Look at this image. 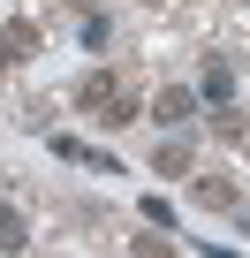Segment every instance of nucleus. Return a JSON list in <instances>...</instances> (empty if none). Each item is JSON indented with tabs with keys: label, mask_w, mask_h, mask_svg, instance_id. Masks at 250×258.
I'll return each mask as SVG.
<instances>
[{
	"label": "nucleus",
	"mask_w": 250,
	"mask_h": 258,
	"mask_svg": "<svg viewBox=\"0 0 250 258\" xmlns=\"http://www.w3.org/2000/svg\"><path fill=\"white\" fill-rule=\"evenodd\" d=\"M46 145H53V160H68V167H99V175H121L106 152H91L84 137H68V129H61V137H46Z\"/></svg>",
	"instance_id": "nucleus-4"
},
{
	"label": "nucleus",
	"mask_w": 250,
	"mask_h": 258,
	"mask_svg": "<svg viewBox=\"0 0 250 258\" xmlns=\"http://www.w3.org/2000/svg\"><path fill=\"white\" fill-rule=\"evenodd\" d=\"M190 198H197V205H205V213H235V205H242V198H235V182H227V175H197V182H190Z\"/></svg>",
	"instance_id": "nucleus-5"
},
{
	"label": "nucleus",
	"mask_w": 250,
	"mask_h": 258,
	"mask_svg": "<svg viewBox=\"0 0 250 258\" xmlns=\"http://www.w3.org/2000/svg\"><path fill=\"white\" fill-rule=\"evenodd\" d=\"M23 243H31V235H23V213L0 205V250H23Z\"/></svg>",
	"instance_id": "nucleus-8"
},
{
	"label": "nucleus",
	"mask_w": 250,
	"mask_h": 258,
	"mask_svg": "<svg viewBox=\"0 0 250 258\" xmlns=\"http://www.w3.org/2000/svg\"><path fill=\"white\" fill-rule=\"evenodd\" d=\"M31 53H38V23H31V16H8V23H0V61L16 69V61H31Z\"/></svg>",
	"instance_id": "nucleus-3"
},
{
	"label": "nucleus",
	"mask_w": 250,
	"mask_h": 258,
	"mask_svg": "<svg viewBox=\"0 0 250 258\" xmlns=\"http://www.w3.org/2000/svg\"><path fill=\"white\" fill-rule=\"evenodd\" d=\"M190 114H205V99H197L190 84H167V91L152 99V121H159V129H190Z\"/></svg>",
	"instance_id": "nucleus-2"
},
{
	"label": "nucleus",
	"mask_w": 250,
	"mask_h": 258,
	"mask_svg": "<svg viewBox=\"0 0 250 258\" xmlns=\"http://www.w3.org/2000/svg\"><path fill=\"white\" fill-rule=\"evenodd\" d=\"M137 258H175V243L167 235H137Z\"/></svg>",
	"instance_id": "nucleus-10"
},
{
	"label": "nucleus",
	"mask_w": 250,
	"mask_h": 258,
	"mask_svg": "<svg viewBox=\"0 0 250 258\" xmlns=\"http://www.w3.org/2000/svg\"><path fill=\"white\" fill-rule=\"evenodd\" d=\"M76 114H91L99 129H121V121H137V99H129V84H121L114 69H91L76 84Z\"/></svg>",
	"instance_id": "nucleus-1"
},
{
	"label": "nucleus",
	"mask_w": 250,
	"mask_h": 258,
	"mask_svg": "<svg viewBox=\"0 0 250 258\" xmlns=\"http://www.w3.org/2000/svg\"><path fill=\"white\" fill-rule=\"evenodd\" d=\"M205 99H212V106H227V99H235V69H227L220 53L205 61Z\"/></svg>",
	"instance_id": "nucleus-6"
},
{
	"label": "nucleus",
	"mask_w": 250,
	"mask_h": 258,
	"mask_svg": "<svg viewBox=\"0 0 250 258\" xmlns=\"http://www.w3.org/2000/svg\"><path fill=\"white\" fill-rule=\"evenodd\" d=\"M152 167H159V175H190V145H182V137H167V145L152 152Z\"/></svg>",
	"instance_id": "nucleus-7"
},
{
	"label": "nucleus",
	"mask_w": 250,
	"mask_h": 258,
	"mask_svg": "<svg viewBox=\"0 0 250 258\" xmlns=\"http://www.w3.org/2000/svg\"><path fill=\"white\" fill-rule=\"evenodd\" d=\"M137 213H144L152 228H175V205H167V198H137Z\"/></svg>",
	"instance_id": "nucleus-9"
}]
</instances>
